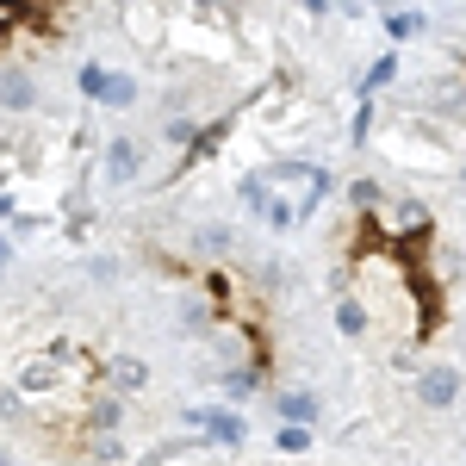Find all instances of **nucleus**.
<instances>
[{
  "mask_svg": "<svg viewBox=\"0 0 466 466\" xmlns=\"http://www.w3.org/2000/svg\"><path fill=\"white\" fill-rule=\"evenodd\" d=\"M417 404H423V410H454V404H461V367H454V360L423 367V380H417Z\"/></svg>",
  "mask_w": 466,
  "mask_h": 466,
  "instance_id": "nucleus-1",
  "label": "nucleus"
},
{
  "mask_svg": "<svg viewBox=\"0 0 466 466\" xmlns=\"http://www.w3.org/2000/svg\"><path fill=\"white\" fill-rule=\"evenodd\" d=\"M37 75L13 56V63H0V112H37Z\"/></svg>",
  "mask_w": 466,
  "mask_h": 466,
  "instance_id": "nucleus-2",
  "label": "nucleus"
},
{
  "mask_svg": "<svg viewBox=\"0 0 466 466\" xmlns=\"http://www.w3.org/2000/svg\"><path fill=\"white\" fill-rule=\"evenodd\" d=\"M69 349H50V355H32L25 360V367H19V386H13V392L25 398V392H56V386H63V367H69Z\"/></svg>",
  "mask_w": 466,
  "mask_h": 466,
  "instance_id": "nucleus-3",
  "label": "nucleus"
},
{
  "mask_svg": "<svg viewBox=\"0 0 466 466\" xmlns=\"http://www.w3.org/2000/svg\"><path fill=\"white\" fill-rule=\"evenodd\" d=\"M100 175H106V187H131L144 175V144L137 137H112L106 156H100Z\"/></svg>",
  "mask_w": 466,
  "mask_h": 466,
  "instance_id": "nucleus-4",
  "label": "nucleus"
},
{
  "mask_svg": "<svg viewBox=\"0 0 466 466\" xmlns=\"http://www.w3.org/2000/svg\"><path fill=\"white\" fill-rule=\"evenodd\" d=\"M274 410H280V423H292V430H311L318 423V392H280Z\"/></svg>",
  "mask_w": 466,
  "mask_h": 466,
  "instance_id": "nucleus-5",
  "label": "nucleus"
},
{
  "mask_svg": "<svg viewBox=\"0 0 466 466\" xmlns=\"http://www.w3.org/2000/svg\"><path fill=\"white\" fill-rule=\"evenodd\" d=\"M125 32L137 37V44H162L168 37V19L156 6H125Z\"/></svg>",
  "mask_w": 466,
  "mask_h": 466,
  "instance_id": "nucleus-6",
  "label": "nucleus"
},
{
  "mask_svg": "<svg viewBox=\"0 0 466 466\" xmlns=\"http://www.w3.org/2000/svg\"><path fill=\"white\" fill-rule=\"evenodd\" d=\"M149 386V367L137 355H112V398H125V392H144Z\"/></svg>",
  "mask_w": 466,
  "mask_h": 466,
  "instance_id": "nucleus-7",
  "label": "nucleus"
},
{
  "mask_svg": "<svg viewBox=\"0 0 466 466\" xmlns=\"http://www.w3.org/2000/svg\"><path fill=\"white\" fill-rule=\"evenodd\" d=\"M118 423H125V398H112V392L87 398V430H94V435H112Z\"/></svg>",
  "mask_w": 466,
  "mask_h": 466,
  "instance_id": "nucleus-8",
  "label": "nucleus"
},
{
  "mask_svg": "<svg viewBox=\"0 0 466 466\" xmlns=\"http://www.w3.org/2000/svg\"><path fill=\"white\" fill-rule=\"evenodd\" d=\"M206 435H212L218 448H243V441H249V423H243L237 410H212V417H206Z\"/></svg>",
  "mask_w": 466,
  "mask_h": 466,
  "instance_id": "nucleus-9",
  "label": "nucleus"
},
{
  "mask_svg": "<svg viewBox=\"0 0 466 466\" xmlns=\"http://www.w3.org/2000/svg\"><path fill=\"white\" fill-rule=\"evenodd\" d=\"M336 329L342 336H367V305L360 299H336Z\"/></svg>",
  "mask_w": 466,
  "mask_h": 466,
  "instance_id": "nucleus-10",
  "label": "nucleus"
},
{
  "mask_svg": "<svg viewBox=\"0 0 466 466\" xmlns=\"http://www.w3.org/2000/svg\"><path fill=\"white\" fill-rule=\"evenodd\" d=\"M131 100H137V81H131V75H106L100 106H131Z\"/></svg>",
  "mask_w": 466,
  "mask_h": 466,
  "instance_id": "nucleus-11",
  "label": "nucleus"
},
{
  "mask_svg": "<svg viewBox=\"0 0 466 466\" xmlns=\"http://www.w3.org/2000/svg\"><path fill=\"white\" fill-rule=\"evenodd\" d=\"M193 249H199V255L230 249V224H199V230H193Z\"/></svg>",
  "mask_w": 466,
  "mask_h": 466,
  "instance_id": "nucleus-12",
  "label": "nucleus"
},
{
  "mask_svg": "<svg viewBox=\"0 0 466 466\" xmlns=\"http://www.w3.org/2000/svg\"><path fill=\"white\" fill-rule=\"evenodd\" d=\"M87 461L94 466H118L125 461V441H118V435H94V441H87Z\"/></svg>",
  "mask_w": 466,
  "mask_h": 466,
  "instance_id": "nucleus-13",
  "label": "nucleus"
},
{
  "mask_svg": "<svg viewBox=\"0 0 466 466\" xmlns=\"http://www.w3.org/2000/svg\"><path fill=\"white\" fill-rule=\"evenodd\" d=\"M243 199H249V212H268V206H274V180L268 175H243Z\"/></svg>",
  "mask_w": 466,
  "mask_h": 466,
  "instance_id": "nucleus-14",
  "label": "nucleus"
},
{
  "mask_svg": "<svg viewBox=\"0 0 466 466\" xmlns=\"http://www.w3.org/2000/svg\"><path fill=\"white\" fill-rule=\"evenodd\" d=\"M255 386H261V373H255V367H230V373H224V392H230V398H249Z\"/></svg>",
  "mask_w": 466,
  "mask_h": 466,
  "instance_id": "nucleus-15",
  "label": "nucleus"
},
{
  "mask_svg": "<svg viewBox=\"0 0 466 466\" xmlns=\"http://www.w3.org/2000/svg\"><path fill=\"white\" fill-rule=\"evenodd\" d=\"M392 224H398V230H423V224H430V212H423V206H417V199H398Z\"/></svg>",
  "mask_w": 466,
  "mask_h": 466,
  "instance_id": "nucleus-16",
  "label": "nucleus"
},
{
  "mask_svg": "<svg viewBox=\"0 0 466 466\" xmlns=\"http://www.w3.org/2000/svg\"><path fill=\"white\" fill-rule=\"evenodd\" d=\"M274 448H280V454H305V448H311V430H292V423H280Z\"/></svg>",
  "mask_w": 466,
  "mask_h": 466,
  "instance_id": "nucleus-17",
  "label": "nucleus"
},
{
  "mask_svg": "<svg viewBox=\"0 0 466 466\" xmlns=\"http://www.w3.org/2000/svg\"><path fill=\"white\" fill-rule=\"evenodd\" d=\"M106 63H81V94H94V100H100V87H106Z\"/></svg>",
  "mask_w": 466,
  "mask_h": 466,
  "instance_id": "nucleus-18",
  "label": "nucleus"
},
{
  "mask_svg": "<svg viewBox=\"0 0 466 466\" xmlns=\"http://www.w3.org/2000/svg\"><path fill=\"white\" fill-rule=\"evenodd\" d=\"M386 32H392V37H417V32H423V19H417V13H392Z\"/></svg>",
  "mask_w": 466,
  "mask_h": 466,
  "instance_id": "nucleus-19",
  "label": "nucleus"
},
{
  "mask_svg": "<svg viewBox=\"0 0 466 466\" xmlns=\"http://www.w3.org/2000/svg\"><path fill=\"white\" fill-rule=\"evenodd\" d=\"M19 410H25V398L13 392V386H0V417H6V423H13V417H19Z\"/></svg>",
  "mask_w": 466,
  "mask_h": 466,
  "instance_id": "nucleus-20",
  "label": "nucleus"
},
{
  "mask_svg": "<svg viewBox=\"0 0 466 466\" xmlns=\"http://www.w3.org/2000/svg\"><path fill=\"white\" fill-rule=\"evenodd\" d=\"M349 199H355V206H380V187H373V180H355Z\"/></svg>",
  "mask_w": 466,
  "mask_h": 466,
  "instance_id": "nucleus-21",
  "label": "nucleus"
},
{
  "mask_svg": "<svg viewBox=\"0 0 466 466\" xmlns=\"http://www.w3.org/2000/svg\"><path fill=\"white\" fill-rule=\"evenodd\" d=\"M392 75H398V56H386V63H373V75H367V87H386Z\"/></svg>",
  "mask_w": 466,
  "mask_h": 466,
  "instance_id": "nucleus-22",
  "label": "nucleus"
},
{
  "mask_svg": "<svg viewBox=\"0 0 466 466\" xmlns=\"http://www.w3.org/2000/svg\"><path fill=\"white\" fill-rule=\"evenodd\" d=\"M6 268H13V237H0V280H6Z\"/></svg>",
  "mask_w": 466,
  "mask_h": 466,
  "instance_id": "nucleus-23",
  "label": "nucleus"
},
{
  "mask_svg": "<svg viewBox=\"0 0 466 466\" xmlns=\"http://www.w3.org/2000/svg\"><path fill=\"white\" fill-rule=\"evenodd\" d=\"M0 466H13V454H6V448H0Z\"/></svg>",
  "mask_w": 466,
  "mask_h": 466,
  "instance_id": "nucleus-24",
  "label": "nucleus"
}]
</instances>
